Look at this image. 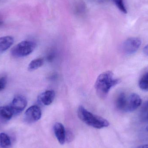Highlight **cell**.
I'll use <instances>...</instances> for the list:
<instances>
[{
  "instance_id": "obj_1",
  "label": "cell",
  "mask_w": 148,
  "mask_h": 148,
  "mask_svg": "<svg viewBox=\"0 0 148 148\" xmlns=\"http://www.w3.org/2000/svg\"><path fill=\"white\" fill-rule=\"evenodd\" d=\"M121 82L115 78L111 71H108L100 74L95 83V88L99 97L104 98L107 97L111 88Z\"/></svg>"
},
{
  "instance_id": "obj_2",
  "label": "cell",
  "mask_w": 148,
  "mask_h": 148,
  "mask_svg": "<svg viewBox=\"0 0 148 148\" xmlns=\"http://www.w3.org/2000/svg\"><path fill=\"white\" fill-rule=\"evenodd\" d=\"M77 115L81 121L95 128H103L109 125V123L107 120L92 114L82 106H79L78 108Z\"/></svg>"
},
{
  "instance_id": "obj_3",
  "label": "cell",
  "mask_w": 148,
  "mask_h": 148,
  "mask_svg": "<svg viewBox=\"0 0 148 148\" xmlns=\"http://www.w3.org/2000/svg\"><path fill=\"white\" fill-rule=\"evenodd\" d=\"M36 47V44L31 41H22L14 47L11 49L13 56L16 57H25L31 54Z\"/></svg>"
},
{
  "instance_id": "obj_4",
  "label": "cell",
  "mask_w": 148,
  "mask_h": 148,
  "mask_svg": "<svg viewBox=\"0 0 148 148\" xmlns=\"http://www.w3.org/2000/svg\"><path fill=\"white\" fill-rule=\"evenodd\" d=\"M140 39L137 37H132L127 39L122 45L123 53L127 55H131L136 53L141 45Z\"/></svg>"
},
{
  "instance_id": "obj_5",
  "label": "cell",
  "mask_w": 148,
  "mask_h": 148,
  "mask_svg": "<svg viewBox=\"0 0 148 148\" xmlns=\"http://www.w3.org/2000/svg\"><path fill=\"white\" fill-rule=\"evenodd\" d=\"M27 99L24 97L17 95L14 97L9 106L12 110L14 115H16L23 111L27 106Z\"/></svg>"
},
{
  "instance_id": "obj_6",
  "label": "cell",
  "mask_w": 148,
  "mask_h": 148,
  "mask_svg": "<svg viewBox=\"0 0 148 148\" xmlns=\"http://www.w3.org/2000/svg\"><path fill=\"white\" fill-rule=\"evenodd\" d=\"M42 116V111L38 106L34 105L29 107L24 114V119L28 123H33L39 121Z\"/></svg>"
},
{
  "instance_id": "obj_7",
  "label": "cell",
  "mask_w": 148,
  "mask_h": 148,
  "mask_svg": "<svg viewBox=\"0 0 148 148\" xmlns=\"http://www.w3.org/2000/svg\"><path fill=\"white\" fill-rule=\"evenodd\" d=\"M142 103V99L140 96L136 93L131 94L127 98V104L124 112H131L137 109Z\"/></svg>"
},
{
  "instance_id": "obj_8",
  "label": "cell",
  "mask_w": 148,
  "mask_h": 148,
  "mask_svg": "<svg viewBox=\"0 0 148 148\" xmlns=\"http://www.w3.org/2000/svg\"><path fill=\"white\" fill-rule=\"evenodd\" d=\"M53 130L59 143L63 145L66 140V132L64 126L61 123H56L54 126Z\"/></svg>"
},
{
  "instance_id": "obj_9",
  "label": "cell",
  "mask_w": 148,
  "mask_h": 148,
  "mask_svg": "<svg viewBox=\"0 0 148 148\" xmlns=\"http://www.w3.org/2000/svg\"><path fill=\"white\" fill-rule=\"evenodd\" d=\"M55 92L53 90H47L40 95L38 100L44 105H49L53 101L55 97Z\"/></svg>"
},
{
  "instance_id": "obj_10",
  "label": "cell",
  "mask_w": 148,
  "mask_h": 148,
  "mask_svg": "<svg viewBox=\"0 0 148 148\" xmlns=\"http://www.w3.org/2000/svg\"><path fill=\"white\" fill-rule=\"evenodd\" d=\"M14 39L11 36L0 37V53L8 50L14 43Z\"/></svg>"
},
{
  "instance_id": "obj_11",
  "label": "cell",
  "mask_w": 148,
  "mask_h": 148,
  "mask_svg": "<svg viewBox=\"0 0 148 148\" xmlns=\"http://www.w3.org/2000/svg\"><path fill=\"white\" fill-rule=\"evenodd\" d=\"M127 97L123 92L118 95L116 100V106L117 109L124 112L127 104Z\"/></svg>"
},
{
  "instance_id": "obj_12",
  "label": "cell",
  "mask_w": 148,
  "mask_h": 148,
  "mask_svg": "<svg viewBox=\"0 0 148 148\" xmlns=\"http://www.w3.org/2000/svg\"><path fill=\"white\" fill-rule=\"evenodd\" d=\"M14 115L9 105L0 107V118L3 121H9Z\"/></svg>"
},
{
  "instance_id": "obj_13",
  "label": "cell",
  "mask_w": 148,
  "mask_h": 148,
  "mask_svg": "<svg viewBox=\"0 0 148 148\" xmlns=\"http://www.w3.org/2000/svg\"><path fill=\"white\" fill-rule=\"evenodd\" d=\"M11 146L10 138L5 133L0 134V146L2 148H10Z\"/></svg>"
},
{
  "instance_id": "obj_14",
  "label": "cell",
  "mask_w": 148,
  "mask_h": 148,
  "mask_svg": "<svg viewBox=\"0 0 148 148\" xmlns=\"http://www.w3.org/2000/svg\"><path fill=\"white\" fill-rule=\"evenodd\" d=\"M44 63V60L42 58H38L32 60L28 66V70L34 71L41 67Z\"/></svg>"
},
{
  "instance_id": "obj_15",
  "label": "cell",
  "mask_w": 148,
  "mask_h": 148,
  "mask_svg": "<svg viewBox=\"0 0 148 148\" xmlns=\"http://www.w3.org/2000/svg\"><path fill=\"white\" fill-rule=\"evenodd\" d=\"M139 85L143 90L148 91V72L142 77L139 81Z\"/></svg>"
},
{
  "instance_id": "obj_16",
  "label": "cell",
  "mask_w": 148,
  "mask_h": 148,
  "mask_svg": "<svg viewBox=\"0 0 148 148\" xmlns=\"http://www.w3.org/2000/svg\"><path fill=\"white\" fill-rule=\"evenodd\" d=\"M118 8L124 14H127V10L123 0H112Z\"/></svg>"
},
{
  "instance_id": "obj_17",
  "label": "cell",
  "mask_w": 148,
  "mask_h": 148,
  "mask_svg": "<svg viewBox=\"0 0 148 148\" xmlns=\"http://www.w3.org/2000/svg\"><path fill=\"white\" fill-rule=\"evenodd\" d=\"M148 113V101L147 102L143 105L141 110L142 116L144 117H147Z\"/></svg>"
},
{
  "instance_id": "obj_18",
  "label": "cell",
  "mask_w": 148,
  "mask_h": 148,
  "mask_svg": "<svg viewBox=\"0 0 148 148\" xmlns=\"http://www.w3.org/2000/svg\"><path fill=\"white\" fill-rule=\"evenodd\" d=\"M7 78L5 77H2L0 78V91L3 90L6 87L7 84Z\"/></svg>"
},
{
  "instance_id": "obj_19",
  "label": "cell",
  "mask_w": 148,
  "mask_h": 148,
  "mask_svg": "<svg viewBox=\"0 0 148 148\" xmlns=\"http://www.w3.org/2000/svg\"><path fill=\"white\" fill-rule=\"evenodd\" d=\"M143 52L146 55L148 56V44L143 49Z\"/></svg>"
},
{
  "instance_id": "obj_20",
  "label": "cell",
  "mask_w": 148,
  "mask_h": 148,
  "mask_svg": "<svg viewBox=\"0 0 148 148\" xmlns=\"http://www.w3.org/2000/svg\"><path fill=\"white\" fill-rule=\"evenodd\" d=\"M136 148H148V144H145V145H141Z\"/></svg>"
},
{
  "instance_id": "obj_21",
  "label": "cell",
  "mask_w": 148,
  "mask_h": 148,
  "mask_svg": "<svg viewBox=\"0 0 148 148\" xmlns=\"http://www.w3.org/2000/svg\"><path fill=\"white\" fill-rule=\"evenodd\" d=\"M146 119H147V121H148V113L147 114V117H146Z\"/></svg>"
},
{
  "instance_id": "obj_22",
  "label": "cell",
  "mask_w": 148,
  "mask_h": 148,
  "mask_svg": "<svg viewBox=\"0 0 148 148\" xmlns=\"http://www.w3.org/2000/svg\"><path fill=\"white\" fill-rule=\"evenodd\" d=\"M3 23L2 22L0 21V26H1V25H2Z\"/></svg>"
},
{
  "instance_id": "obj_23",
  "label": "cell",
  "mask_w": 148,
  "mask_h": 148,
  "mask_svg": "<svg viewBox=\"0 0 148 148\" xmlns=\"http://www.w3.org/2000/svg\"><path fill=\"white\" fill-rule=\"evenodd\" d=\"M146 130H147V131H148V126L146 127Z\"/></svg>"
},
{
  "instance_id": "obj_24",
  "label": "cell",
  "mask_w": 148,
  "mask_h": 148,
  "mask_svg": "<svg viewBox=\"0 0 148 148\" xmlns=\"http://www.w3.org/2000/svg\"><path fill=\"white\" fill-rule=\"evenodd\" d=\"M97 1H100V0H97Z\"/></svg>"
}]
</instances>
